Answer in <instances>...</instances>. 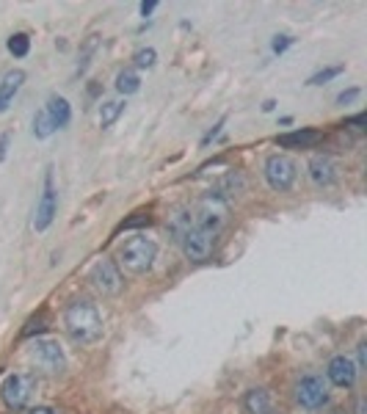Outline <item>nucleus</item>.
<instances>
[{"instance_id": "20", "label": "nucleus", "mask_w": 367, "mask_h": 414, "mask_svg": "<svg viewBox=\"0 0 367 414\" xmlns=\"http://www.w3.org/2000/svg\"><path fill=\"white\" fill-rule=\"evenodd\" d=\"M8 52H11L14 58H25V55L30 52V39H28L25 33H14V36H8Z\"/></svg>"}, {"instance_id": "26", "label": "nucleus", "mask_w": 367, "mask_h": 414, "mask_svg": "<svg viewBox=\"0 0 367 414\" xmlns=\"http://www.w3.org/2000/svg\"><path fill=\"white\" fill-rule=\"evenodd\" d=\"M224 121H226V119H224V116H221V119H218V121H215V127H212V130H210V132H204V138H201V146H207V144H210V141H212V138H218V132H221V127H224Z\"/></svg>"}, {"instance_id": "5", "label": "nucleus", "mask_w": 367, "mask_h": 414, "mask_svg": "<svg viewBox=\"0 0 367 414\" xmlns=\"http://www.w3.org/2000/svg\"><path fill=\"white\" fill-rule=\"evenodd\" d=\"M28 356L33 359V364L50 375H58L66 370V353L55 339H36L28 351Z\"/></svg>"}, {"instance_id": "11", "label": "nucleus", "mask_w": 367, "mask_h": 414, "mask_svg": "<svg viewBox=\"0 0 367 414\" xmlns=\"http://www.w3.org/2000/svg\"><path fill=\"white\" fill-rule=\"evenodd\" d=\"M356 375H359V370H356L353 359L345 356V353L334 356V359L326 364V378H328L334 386H339V389H350V386L356 384Z\"/></svg>"}, {"instance_id": "27", "label": "nucleus", "mask_w": 367, "mask_h": 414, "mask_svg": "<svg viewBox=\"0 0 367 414\" xmlns=\"http://www.w3.org/2000/svg\"><path fill=\"white\" fill-rule=\"evenodd\" d=\"M141 224H152V218H149V215H138V218H130V221H124V224H121V229H130V226H141Z\"/></svg>"}, {"instance_id": "10", "label": "nucleus", "mask_w": 367, "mask_h": 414, "mask_svg": "<svg viewBox=\"0 0 367 414\" xmlns=\"http://www.w3.org/2000/svg\"><path fill=\"white\" fill-rule=\"evenodd\" d=\"M179 246H182V254H185L188 259L201 262V259H207V257L212 254V248H215V232H207V229L193 226V229L185 232V237L179 240Z\"/></svg>"}, {"instance_id": "14", "label": "nucleus", "mask_w": 367, "mask_h": 414, "mask_svg": "<svg viewBox=\"0 0 367 414\" xmlns=\"http://www.w3.org/2000/svg\"><path fill=\"white\" fill-rule=\"evenodd\" d=\"M22 83H25V72L22 69H11V72L3 75V80H0V113L8 110V105L14 102V97L22 88Z\"/></svg>"}, {"instance_id": "17", "label": "nucleus", "mask_w": 367, "mask_h": 414, "mask_svg": "<svg viewBox=\"0 0 367 414\" xmlns=\"http://www.w3.org/2000/svg\"><path fill=\"white\" fill-rule=\"evenodd\" d=\"M188 229H193V215H190V210H177V213L171 215V221H168V235L179 243Z\"/></svg>"}, {"instance_id": "3", "label": "nucleus", "mask_w": 367, "mask_h": 414, "mask_svg": "<svg viewBox=\"0 0 367 414\" xmlns=\"http://www.w3.org/2000/svg\"><path fill=\"white\" fill-rule=\"evenodd\" d=\"M190 215H193V226L218 235V229L229 221V204L221 196V190H210L207 196H201L196 201V207L190 210Z\"/></svg>"}, {"instance_id": "25", "label": "nucleus", "mask_w": 367, "mask_h": 414, "mask_svg": "<svg viewBox=\"0 0 367 414\" xmlns=\"http://www.w3.org/2000/svg\"><path fill=\"white\" fill-rule=\"evenodd\" d=\"M359 94H361L359 88H348V91H339V94H337V102H339V105H348V102H353V99H356Z\"/></svg>"}, {"instance_id": "33", "label": "nucleus", "mask_w": 367, "mask_h": 414, "mask_svg": "<svg viewBox=\"0 0 367 414\" xmlns=\"http://www.w3.org/2000/svg\"><path fill=\"white\" fill-rule=\"evenodd\" d=\"M273 105H276L273 99H265V105H262V110H273Z\"/></svg>"}, {"instance_id": "24", "label": "nucleus", "mask_w": 367, "mask_h": 414, "mask_svg": "<svg viewBox=\"0 0 367 414\" xmlns=\"http://www.w3.org/2000/svg\"><path fill=\"white\" fill-rule=\"evenodd\" d=\"M292 41H295V39H292V36H287V33H281V36H273V41H270V50H273L276 55H281V52H284V50H287Z\"/></svg>"}, {"instance_id": "4", "label": "nucleus", "mask_w": 367, "mask_h": 414, "mask_svg": "<svg viewBox=\"0 0 367 414\" xmlns=\"http://www.w3.org/2000/svg\"><path fill=\"white\" fill-rule=\"evenodd\" d=\"M36 392V375L33 373H8L3 378V386H0V397L6 403V408H25L28 400L33 397Z\"/></svg>"}, {"instance_id": "28", "label": "nucleus", "mask_w": 367, "mask_h": 414, "mask_svg": "<svg viewBox=\"0 0 367 414\" xmlns=\"http://www.w3.org/2000/svg\"><path fill=\"white\" fill-rule=\"evenodd\" d=\"M41 323H44V320H41V317H39V320H30V323H28V328H25V331H22V334H25V337H30V334H33V331H41V328H44V326H41Z\"/></svg>"}, {"instance_id": "23", "label": "nucleus", "mask_w": 367, "mask_h": 414, "mask_svg": "<svg viewBox=\"0 0 367 414\" xmlns=\"http://www.w3.org/2000/svg\"><path fill=\"white\" fill-rule=\"evenodd\" d=\"M345 72V66H328V69H320V72H315L309 80H306V86H320V83H326V80H331V77H337V75H342Z\"/></svg>"}, {"instance_id": "12", "label": "nucleus", "mask_w": 367, "mask_h": 414, "mask_svg": "<svg viewBox=\"0 0 367 414\" xmlns=\"http://www.w3.org/2000/svg\"><path fill=\"white\" fill-rule=\"evenodd\" d=\"M320 138H323V135H320L317 130H312V127H301V130H292V132H281V135H276V144H279L281 149H309V146H315Z\"/></svg>"}, {"instance_id": "30", "label": "nucleus", "mask_w": 367, "mask_h": 414, "mask_svg": "<svg viewBox=\"0 0 367 414\" xmlns=\"http://www.w3.org/2000/svg\"><path fill=\"white\" fill-rule=\"evenodd\" d=\"M8 141H11V135H8V132H3V135H0V160H6V149H8Z\"/></svg>"}, {"instance_id": "9", "label": "nucleus", "mask_w": 367, "mask_h": 414, "mask_svg": "<svg viewBox=\"0 0 367 414\" xmlns=\"http://www.w3.org/2000/svg\"><path fill=\"white\" fill-rule=\"evenodd\" d=\"M55 210H58V193H55V185H52V171L47 168V177H44V190L36 201V210H33V229L36 232H44L52 218H55Z\"/></svg>"}, {"instance_id": "21", "label": "nucleus", "mask_w": 367, "mask_h": 414, "mask_svg": "<svg viewBox=\"0 0 367 414\" xmlns=\"http://www.w3.org/2000/svg\"><path fill=\"white\" fill-rule=\"evenodd\" d=\"M52 132H55V127H52L47 110H39V113L33 116V135H36V138H50Z\"/></svg>"}, {"instance_id": "8", "label": "nucleus", "mask_w": 367, "mask_h": 414, "mask_svg": "<svg viewBox=\"0 0 367 414\" xmlns=\"http://www.w3.org/2000/svg\"><path fill=\"white\" fill-rule=\"evenodd\" d=\"M295 400H298L304 408H309V411L323 408V406L328 403V384H326L320 375L309 373V375H304V378L295 384Z\"/></svg>"}, {"instance_id": "29", "label": "nucleus", "mask_w": 367, "mask_h": 414, "mask_svg": "<svg viewBox=\"0 0 367 414\" xmlns=\"http://www.w3.org/2000/svg\"><path fill=\"white\" fill-rule=\"evenodd\" d=\"M155 8H157V3H155V0H143V3H141V17H149Z\"/></svg>"}, {"instance_id": "16", "label": "nucleus", "mask_w": 367, "mask_h": 414, "mask_svg": "<svg viewBox=\"0 0 367 414\" xmlns=\"http://www.w3.org/2000/svg\"><path fill=\"white\" fill-rule=\"evenodd\" d=\"M47 116H50V121H52V127L55 130H61V127H66L69 124V119H72V105L66 102V97H58V94H52L50 99H47Z\"/></svg>"}, {"instance_id": "32", "label": "nucleus", "mask_w": 367, "mask_h": 414, "mask_svg": "<svg viewBox=\"0 0 367 414\" xmlns=\"http://www.w3.org/2000/svg\"><path fill=\"white\" fill-rule=\"evenodd\" d=\"M28 414H58L55 408H50V406H36V408H30Z\"/></svg>"}, {"instance_id": "1", "label": "nucleus", "mask_w": 367, "mask_h": 414, "mask_svg": "<svg viewBox=\"0 0 367 414\" xmlns=\"http://www.w3.org/2000/svg\"><path fill=\"white\" fill-rule=\"evenodd\" d=\"M63 328L72 342L88 345L102 337V315L91 301H72L63 312Z\"/></svg>"}, {"instance_id": "15", "label": "nucleus", "mask_w": 367, "mask_h": 414, "mask_svg": "<svg viewBox=\"0 0 367 414\" xmlns=\"http://www.w3.org/2000/svg\"><path fill=\"white\" fill-rule=\"evenodd\" d=\"M243 408L246 414H273V400L262 386H254L243 395Z\"/></svg>"}, {"instance_id": "19", "label": "nucleus", "mask_w": 367, "mask_h": 414, "mask_svg": "<svg viewBox=\"0 0 367 414\" xmlns=\"http://www.w3.org/2000/svg\"><path fill=\"white\" fill-rule=\"evenodd\" d=\"M124 110V102L121 99H108L99 105V127H110Z\"/></svg>"}, {"instance_id": "18", "label": "nucleus", "mask_w": 367, "mask_h": 414, "mask_svg": "<svg viewBox=\"0 0 367 414\" xmlns=\"http://www.w3.org/2000/svg\"><path fill=\"white\" fill-rule=\"evenodd\" d=\"M141 88V75L135 72V69H121L119 75H116V91L119 94H135Z\"/></svg>"}, {"instance_id": "13", "label": "nucleus", "mask_w": 367, "mask_h": 414, "mask_svg": "<svg viewBox=\"0 0 367 414\" xmlns=\"http://www.w3.org/2000/svg\"><path fill=\"white\" fill-rule=\"evenodd\" d=\"M309 177H312L315 185L328 188V185H334V179H337V163H334L328 155H315V157L309 160Z\"/></svg>"}, {"instance_id": "2", "label": "nucleus", "mask_w": 367, "mask_h": 414, "mask_svg": "<svg viewBox=\"0 0 367 414\" xmlns=\"http://www.w3.org/2000/svg\"><path fill=\"white\" fill-rule=\"evenodd\" d=\"M157 257V243L146 235H132L119 246V262L130 273H146Z\"/></svg>"}, {"instance_id": "6", "label": "nucleus", "mask_w": 367, "mask_h": 414, "mask_svg": "<svg viewBox=\"0 0 367 414\" xmlns=\"http://www.w3.org/2000/svg\"><path fill=\"white\" fill-rule=\"evenodd\" d=\"M88 282H91L94 290L102 293V295H119L121 287H124V279H121L119 265H116L113 259H108V257H102V259H97V262L91 265Z\"/></svg>"}, {"instance_id": "22", "label": "nucleus", "mask_w": 367, "mask_h": 414, "mask_svg": "<svg viewBox=\"0 0 367 414\" xmlns=\"http://www.w3.org/2000/svg\"><path fill=\"white\" fill-rule=\"evenodd\" d=\"M135 66L138 69H152L155 66V61H157V50L155 47H141L138 52H135Z\"/></svg>"}, {"instance_id": "7", "label": "nucleus", "mask_w": 367, "mask_h": 414, "mask_svg": "<svg viewBox=\"0 0 367 414\" xmlns=\"http://www.w3.org/2000/svg\"><path fill=\"white\" fill-rule=\"evenodd\" d=\"M295 177H298V166H295L292 157H287V155H270L265 160V182L273 190H279V193L290 190L292 182H295Z\"/></svg>"}, {"instance_id": "31", "label": "nucleus", "mask_w": 367, "mask_h": 414, "mask_svg": "<svg viewBox=\"0 0 367 414\" xmlns=\"http://www.w3.org/2000/svg\"><path fill=\"white\" fill-rule=\"evenodd\" d=\"M345 124H353V127H361V124H364V113H356V116H350V119H345Z\"/></svg>"}]
</instances>
